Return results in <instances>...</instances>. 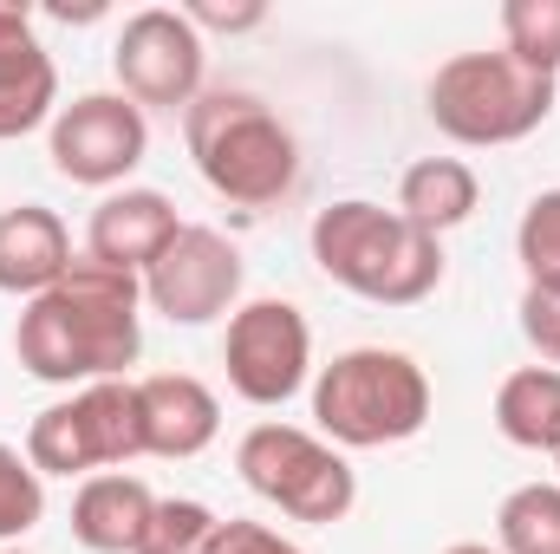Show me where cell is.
I'll list each match as a JSON object with an SVG mask.
<instances>
[{
    "label": "cell",
    "mask_w": 560,
    "mask_h": 554,
    "mask_svg": "<svg viewBox=\"0 0 560 554\" xmlns=\"http://www.w3.org/2000/svg\"><path fill=\"white\" fill-rule=\"evenodd\" d=\"M143 280L125 268H105L92 255H79L59 287H46L39 300H26L20 326H13V353L33 379L46 385H98V379H125L143 353Z\"/></svg>",
    "instance_id": "6da1fadb"
},
{
    "label": "cell",
    "mask_w": 560,
    "mask_h": 554,
    "mask_svg": "<svg viewBox=\"0 0 560 554\" xmlns=\"http://www.w3.org/2000/svg\"><path fill=\"white\" fill-rule=\"evenodd\" d=\"M313 262L326 280L372 307H418L443 280V242L405 222L398 209L352 196L313 216Z\"/></svg>",
    "instance_id": "7a4b0ae2"
},
{
    "label": "cell",
    "mask_w": 560,
    "mask_h": 554,
    "mask_svg": "<svg viewBox=\"0 0 560 554\" xmlns=\"http://www.w3.org/2000/svg\"><path fill=\"white\" fill-rule=\"evenodd\" d=\"M183 138H189V157H196L202 183L222 203L248 209V216L275 209L300 183V143L255 92H229V85L202 92L183 112Z\"/></svg>",
    "instance_id": "3957f363"
},
{
    "label": "cell",
    "mask_w": 560,
    "mask_h": 554,
    "mask_svg": "<svg viewBox=\"0 0 560 554\" xmlns=\"http://www.w3.org/2000/svg\"><path fill=\"white\" fill-rule=\"evenodd\" d=\"M313 424L339 450H385L430 424V379L411 353L352 346L313 379Z\"/></svg>",
    "instance_id": "277c9868"
},
{
    "label": "cell",
    "mask_w": 560,
    "mask_h": 554,
    "mask_svg": "<svg viewBox=\"0 0 560 554\" xmlns=\"http://www.w3.org/2000/svg\"><path fill=\"white\" fill-rule=\"evenodd\" d=\"M555 112V79L515 66L509 53H456L430 79V125L469 150L522 143Z\"/></svg>",
    "instance_id": "5b68a950"
},
{
    "label": "cell",
    "mask_w": 560,
    "mask_h": 554,
    "mask_svg": "<svg viewBox=\"0 0 560 554\" xmlns=\"http://www.w3.org/2000/svg\"><path fill=\"white\" fill-rule=\"evenodd\" d=\"M150 457L143 450V399L131 379L79 385L72 399L46 405L26 430V463L39 476H105Z\"/></svg>",
    "instance_id": "8992f818"
},
{
    "label": "cell",
    "mask_w": 560,
    "mask_h": 554,
    "mask_svg": "<svg viewBox=\"0 0 560 554\" xmlns=\"http://www.w3.org/2000/svg\"><path fill=\"white\" fill-rule=\"evenodd\" d=\"M235 470L261 503H275L293 522H346L359 503L352 463L300 424H255L235 443Z\"/></svg>",
    "instance_id": "52a82bcc"
},
{
    "label": "cell",
    "mask_w": 560,
    "mask_h": 554,
    "mask_svg": "<svg viewBox=\"0 0 560 554\" xmlns=\"http://www.w3.org/2000/svg\"><path fill=\"white\" fill-rule=\"evenodd\" d=\"M222 366H229V392L275 412L287 405L306 372H313V326L293 300H248L229 313L222 333Z\"/></svg>",
    "instance_id": "ba28073f"
},
{
    "label": "cell",
    "mask_w": 560,
    "mask_h": 554,
    "mask_svg": "<svg viewBox=\"0 0 560 554\" xmlns=\"http://www.w3.org/2000/svg\"><path fill=\"white\" fill-rule=\"evenodd\" d=\"M112 66H118V85L131 105H156V112H189L202 99V33L189 26V13L176 7H143L125 20L118 46H112Z\"/></svg>",
    "instance_id": "9c48e42d"
},
{
    "label": "cell",
    "mask_w": 560,
    "mask_h": 554,
    "mask_svg": "<svg viewBox=\"0 0 560 554\" xmlns=\"http://www.w3.org/2000/svg\"><path fill=\"white\" fill-rule=\"evenodd\" d=\"M52 170L85 189H118L150 150V125L125 92H85L52 112Z\"/></svg>",
    "instance_id": "30bf717a"
},
{
    "label": "cell",
    "mask_w": 560,
    "mask_h": 554,
    "mask_svg": "<svg viewBox=\"0 0 560 554\" xmlns=\"http://www.w3.org/2000/svg\"><path fill=\"white\" fill-rule=\"evenodd\" d=\"M143 300L176 326H209L242 300V249L222 229L183 222L176 242L143 268Z\"/></svg>",
    "instance_id": "8fae6325"
},
{
    "label": "cell",
    "mask_w": 560,
    "mask_h": 554,
    "mask_svg": "<svg viewBox=\"0 0 560 554\" xmlns=\"http://www.w3.org/2000/svg\"><path fill=\"white\" fill-rule=\"evenodd\" d=\"M52 105H59L52 53L33 39V13L20 0H0V143L39 131Z\"/></svg>",
    "instance_id": "7c38bea8"
},
{
    "label": "cell",
    "mask_w": 560,
    "mask_h": 554,
    "mask_svg": "<svg viewBox=\"0 0 560 554\" xmlns=\"http://www.w3.org/2000/svg\"><path fill=\"white\" fill-rule=\"evenodd\" d=\"M176 229L183 222H176V209H170L163 189H112L92 209V222H85V255L143 280V268L176 242Z\"/></svg>",
    "instance_id": "4fadbf2b"
},
{
    "label": "cell",
    "mask_w": 560,
    "mask_h": 554,
    "mask_svg": "<svg viewBox=\"0 0 560 554\" xmlns=\"http://www.w3.org/2000/svg\"><path fill=\"white\" fill-rule=\"evenodd\" d=\"M143 399V450L150 457H202L222 430V405L202 379L189 372H156V379H138Z\"/></svg>",
    "instance_id": "5bb4252c"
},
{
    "label": "cell",
    "mask_w": 560,
    "mask_h": 554,
    "mask_svg": "<svg viewBox=\"0 0 560 554\" xmlns=\"http://www.w3.org/2000/svg\"><path fill=\"white\" fill-rule=\"evenodd\" d=\"M72 235L52 209L39 203H20V209H0V293H26L39 300L46 287H59V275L72 268Z\"/></svg>",
    "instance_id": "9a60e30c"
},
{
    "label": "cell",
    "mask_w": 560,
    "mask_h": 554,
    "mask_svg": "<svg viewBox=\"0 0 560 554\" xmlns=\"http://www.w3.org/2000/svg\"><path fill=\"white\" fill-rule=\"evenodd\" d=\"M150 516H156V496L143 489L138 476H125V470L85 476L79 496H72V535L92 554H138Z\"/></svg>",
    "instance_id": "2e32d148"
},
{
    "label": "cell",
    "mask_w": 560,
    "mask_h": 554,
    "mask_svg": "<svg viewBox=\"0 0 560 554\" xmlns=\"http://www.w3.org/2000/svg\"><path fill=\"white\" fill-rule=\"evenodd\" d=\"M476 203H482V183H476V170L463 157H423L398 183V216L418 222L423 235H436V242H443V229L469 222Z\"/></svg>",
    "instance_id": "e0dca14e"
},
{
    "label": "cell",
    "mask_w": 560,
    "mask_h": 554,
    "mask_svg": "<svg viewBox=\"0 0 560 554\" xmlns=\"http://www.w3.org/2000/svg\"><path fill=\"white\" fill-rule=\"evenodd\" d=\"M495 430L515 450H560V372L555 366H522L495 392Z\"/></svg>",
    "instance_id": "ac0fdd59"
},
{
    "label": "cell",
    "mask_w": 560,
    "mask_h": 554,
    "mask_svg": "<svg viewBox=\"0 0 560 554\" xmlns=\"http://www.w3.org/2000/svg\"><path fill=\"white\" fill-rule=\"evenodd\" d=\"M502 554H560V483H522L495 509Z\"/></svg>",
    "instance_id": "d6986e66"
},
{
    "label": "cell",
    "mask_w": 560,
    "mask_h": 554,
    "mask_svg": "<svg viewBox=\"0 0 560 554\" xmlns=\"http://www.w3.org/2000/svg\"><path fill=\"white\" fill-rule=\"evenodd\" d=\"M502 53L541 79H560V0H509L502 7Z\"/></svg>",
    "instance_id": "ffe728a7"
},
{
    "label": "cell",
    "mask_w": 560,
    "mask_h": 554,
    "mask_svg": "<svg viewBox=\"0 0 560 554\" xmlns=\"http://www.w3.org/2000/svg\"><path fill=\"white\" fill-rule=\"evenodd\" d=\"M515 255H522V268H528V287L560 293V189H541V196L522 209Z\"/></svg>",
    "instance_id": "44dd1931"
},
{
    "label": "cell",
    "mask_w": 560,
    "mask_h": 554,
    "mask_svg": "<svg viewBox=\"0 0 560 554\" xmlns=\"http://www.w3.org/2000/svg\"><path fill=\"white\" fill-rule=\"evenodd\" d=\"M215 509L209 503H196V496H163L156 503V516H150V529H143L138 554H202L209 549V535H215Z\"/></svg>",
    "instance_id": "7402d4cb"
},
{
    "label": "cell",
    "mask_w": 560,
    "mask_h": 554,
    "mask_svg": "<svg viewBox=\"0 0 560 554\" xmlns=\"http://www.w3.org/2000/svg\"><path fill=\"white\" fill-rule=\"evenodd\" d=\"M46 516V476L26 463V450L0 443V542H20Z\"/></svg>",
    "instance_id": "603a6c76"
},
{
    "label": "cell",
    "mask_w": 560,
    "mask_h": 554,
    "mask_svg": "<svg viewBox=\"0 0 560 554\" xmlns=\"http://www.w3.org/2000/svg\"><path fill=\"white\" fill-rule=\"evenodd\" d=\"M522 333H528V346L560 372V293H541V287L522 293Z\"/></svg>",
    "instance_id": "cb8c5ba5"
},
{
    "label": "cell",
    "mask_w": 560,
    "mask_h": 554,
    "mask_svg": "<svg viewBox=\"0 0 560 554\" xmlns=\"http://www.w3.org/2000/svg\"><path fill=\"white\" fill-rule=\"evenodd\" d=\"M202 554H306L300 542H287L275 529H261V522H215V535H209V549Z\"/></svg>",
    "instance_id": "d4e9b609"
},
{
    "label": "cell",
    "mask_w": 560,
    "mask_h": 554,
    "mask_svg": "<svg viewBox=\"0 0 560 554\" xmlns=\"http://www.w3.org/2000/svg\"><path fill=\"white\" fill-rule=\"evenodd\" d=\"M183 13H189L196 33H202V26H209V33H248V26L268 20L261 0H235V7H222V0H196V7H183Z\"/></svg>",
    "instance_id": "484cf974"
},
{
    "label": "cell",
    "mask_w": 560,
    "mask_h": 554,
    "mask_svg": "<svg viewBox=\"0 0 560 554\" xmlns=\"http://www.w3.org/2000/svg\"><path fill=\"white\" fill-rule=\"evenodd\" d=\"M443 554H502V549H489V542H456V549H443Z\"/></svg>",
    "instance_id": "4316f807"
},
{
    "label": "cell",
    "mask_w": 560,
    "mask_h": 554,
    "mask_svg": "<svg viewBox=\"0 0 560 554\" xmlns=\"http://www.w3.org/2000/svg\"><path fill=\"white\" fill-rule=\"evenodd\" d=\"M0 554H20V549H0Z\"/></svg>",
    "instance_id": "83f0119b"
},
{
    "label": "cell",
    "mask_w": 560,
    "mask_h": 554,
    "mask_svg": "<svg viewBox=\"0 0 560 554\" xmlns=\"http://www.w3.org/2000/svg\"><path fill=\"white\" fill-rule=\"evenodd\" d=\"M555 463H560V450H555Z\"/></svg>",
    "instance_id": "f1b7e54d"
}]
</instances>
